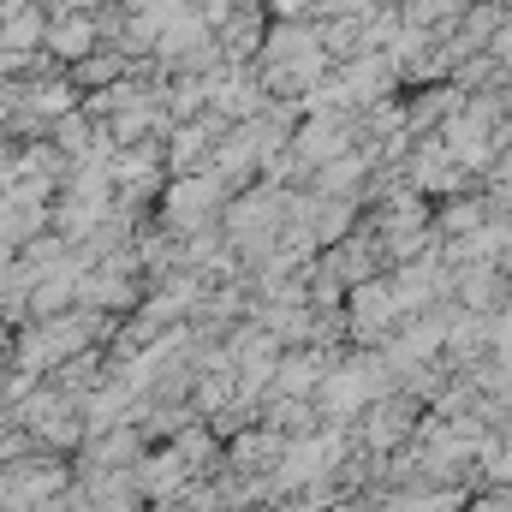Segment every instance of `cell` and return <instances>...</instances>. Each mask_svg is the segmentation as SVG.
<instances>
[{"mask_svg": "<svg viewBox=\"0 0 512 512\" xmlns=\"http://www.w3.org/2000/svg\"><path fill=\"white\" fill-rule=\"evenodd\" d=\"M435 233H483V203H453L447 215L429 221Z\"/></svg>", "mask_w": 512, "mask_h": 512, "instance_id": "obj_4", "label": "cell"}, {"mask_svg": "<svg viewBox=\"0 0 512 512\" xmlns=\"http://www.w3.org/2000/svg\"><path fill=\"white\" fill-rule=\"evenodd\" d=\"M137 477H143V489H149L155 501H179V489H185V483H197V477H191V465L179 459V447H167V453H149Z\"/></svg>", "mask_w": 512, "mask_h": 512, "instance_id": "obj_2", "label": "cell"}, {"mask_svg": "<svg viewBox=\"0 0 512 512\" xmlns=\"http://www.w3.org/2000/svg\"><path fill=\"white\" fill-rule=\"evenodd\" d=\"M477 459L489 465V477H495L501 489H512V441H489V447H483Z\"/></svg>", "mask_w": 512, "mask_h": 512, "instance_id": "obj_5", "label": "cell"}, {"mask_svg": "<svg viewBox=\"0 0 512 512\" xmlns=\"http://www.w3.org/2000/svg\"><path fill=\"white\" fill-rule=\"evenodd\" d=\"M280 453H286V435H280V429H268L262 417L245 423V429L227 441V465H233V471H245V477H268V471L280 465Z\"/></svg>", "mask_w": 512, "mask_h": 512, "instance_id": "obj_1", "label": "cell"}, {"mask_svg": "<svg viewBox=\"0 0 512 512\" xmlns=\"http://www.w3.org/2000/svg\"><path fill=\"white\" fill-rule=\"evenodd\" d=\"M209 203H215V191H203V185H185V191L173 197V209H179V215H173V227H179V233L203 227V209H209ZM209 215H215V209H209Z\"/></svg>", "mask_w": 512, "mask_h": 512, "instance_id": "obj_3", "label": "cell"}]
</instances>
